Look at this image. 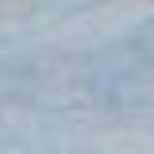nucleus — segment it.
I'll return each mask as SVG.
<instances>
[]
</instances>
